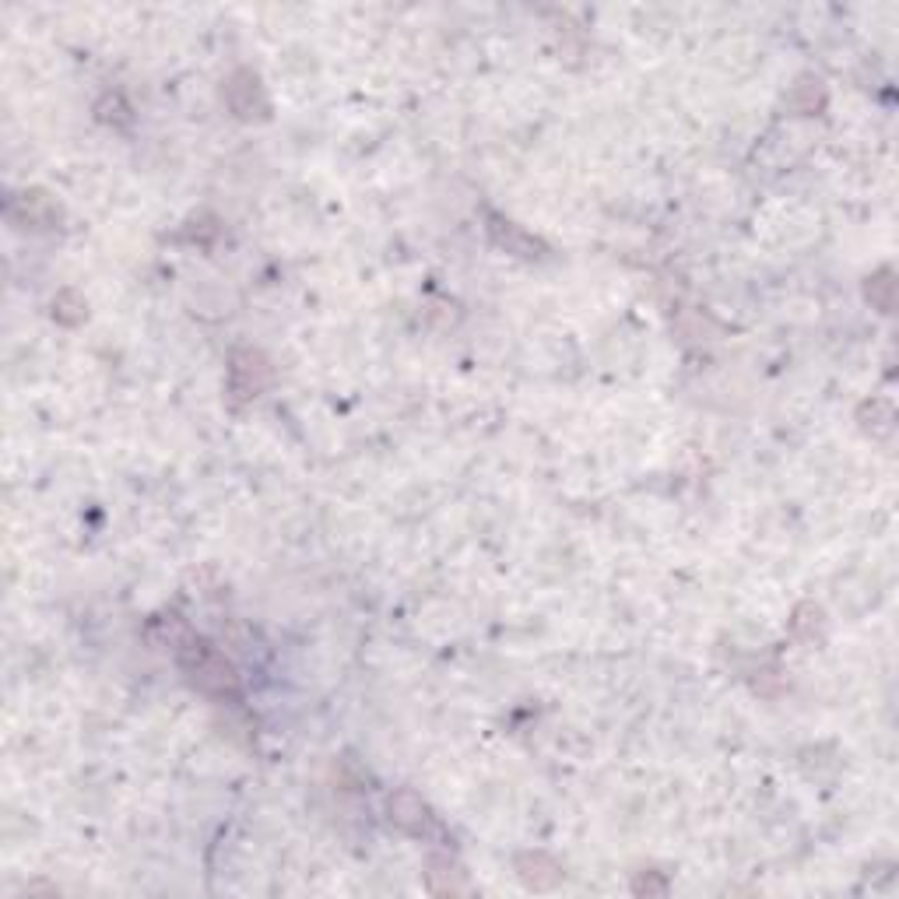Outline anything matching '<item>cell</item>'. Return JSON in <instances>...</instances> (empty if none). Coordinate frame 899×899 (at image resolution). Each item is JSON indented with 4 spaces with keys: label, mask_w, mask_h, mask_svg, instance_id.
<instances>
[{
    "label": "cell",
    "mask_w": 899,
    "mask_h": 899,
    "mask_svg": "<svg viewBox=\"0 0 899 899\" xmlns=\"http://www.w3.org/2000/svg\"><path fill=\"white\" fill-rule=\"evenodd\" d=\"M180 664L190 675V682H194L201 692H208V696H236V689H239L236 671H232V664L225 661L218 650H211L208 643L187 640L180 647Z\"/></svg>",
    "instance_id": "obj_1"
},
{
    "label": "cell",
    "mask_w": 899,
    "mask_h": 899,
    "mask_svg": "<svg viewBox=\"0 0 899 899\" xmlns=\"http://www.w3.org/2000/svg\"><path fill=\"white\" fill-rule=\"evenodd\" d=\"M390 819H394V826H401L404 833L422 836V840L443 833L439 822H436V815L429 812V805H425L415 791H397L394 798H390Z\"/></svg>",
    "instance_id": "obj_2"
},
{
    "label": "cell",
    "mask_w": 899,
    "mask_h": 899,
    "mask_svg": "<svg viewBox=\"0 0 899 899\" xmlns=\"http://www.w3.org/2000/svg\"><path fill=\"white\" fill-rule=\"evenodd\" d=\"M267 380H271V366L264 362V355L239 352L236 359H232V390H236L239 397H257Z\"/></svg>",
    "instance_id": "obj_3"
},
{
    "label": "cell",
    "mask_w": 899,
    "mask_h": 899,
    "mask_svg": "<svg viewBox=\"0 0 899 899\" xmlns=\"http://www.w3.org/2000/svg\"><path fill=\"white\" fill-rule=\"evenodd\" d=\"M229 106H232V113L243 116V120H253V116L267 113L264 92H260V85H257L253 74L239 71L236 78L229 81Z\"/></svg>",
    "instance_id": "obj_4"
},
{
    "label": "cell",
    "mask_w": 899,
    "mask_h": 899,
    "mask_svg": "<svg viewBox=\"0 0 899 899\" xmlns=\"http://www.w3.org/2000/svg\"><path fill=\"white\" fill-rule=\"evenodd\" d=\"M517 871H520V878H524L527 885H534V889H552V885L562 882V868L548 854L517 857Z\"/></svg>",
    "instance_id": "obj_5"
},
{
    "label": "cell",
    "mask_w": 899,
    "mask_h": 899,
    "mask_svg": "<svg viewBox=\"0 0 899 899\" xmlns=\"http://www.w3.org/2000/svg\"><path fill=\"white\" fill-rule=\"evenodd\" d=\"M861 425L864 432H871V439H889L892 429H896V411H892L889 401L875 397V401L861 404Z\"/></svg>",
    "instance_id": "obj_6"
},
{
    "label": "cell",
    "mask_w": 899,
    "mask_h": 899,
    "mask_svg": "<svg viewBox=\"0 0 899 899\" xmlns=\"http://www.w3.org/2000/svg\"><path fill=\"white\" fill-rule=\"evenodd\" d=\"M425 878H429V889L439 892V896H446V892H450V896H457V892H471L468 875H464L461 868H454L450 861H432L429 875Z\"/></svg>",
    "instance_id": "obj_7"
},
{
    "label": "cell",
    "mask_w": 899,
    "mask_h": 899,
    "mask_svg": "<svg viewBox=\"0 0 899 899\" xmlns=\"http://www.w3.org/2000/svg\"><path fill=\"white\" fill-rule=\"evenodd\" d=\"M492 236H496L499 246H506L510 253H520V257H538V250H541L538 239H531L513 222H503V218H492Z\"/></svg>",
    "instance_id": "obj_8"
},
{
    "label": "cell",
    "mask_w": 899,
    "mask_h": 899,
    "mask_svg": "<svg viewBox=\"0 0 899 899\" xmlns=\"http://www.w3.org/2000/svg\"><path fill=\"white\" fill-rule=\"evenodd\" d=\"M892 288H896V285H892V271H889V267H885V271H878L875 278H871V285H868V299L882 313H892Z\"/></svg>",
    "instance_id": "obj_9"
}]
</instances>
